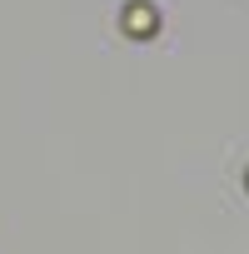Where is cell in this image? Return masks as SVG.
<instances>
[{"label": "cell", "instance_id": "obj_1", "mask_svg": "<svg viewBox=\"0 0 249 254\" xmlns=\"http://www.w3.org/2000/svg\"><path fill=\"white\" fill-rule=\"evenodd\" d=\"M155 10L150 5H124V30H130V35H155Z\"/></svg>", "mask_w": 249, "mask_h": 254}]
</instances>
